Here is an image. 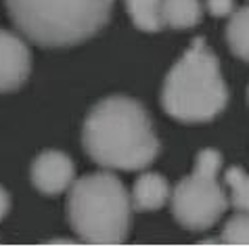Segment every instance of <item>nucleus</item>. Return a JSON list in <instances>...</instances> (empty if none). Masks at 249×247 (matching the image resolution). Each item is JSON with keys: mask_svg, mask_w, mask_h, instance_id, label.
<instances>
[{"mask_svg": "<svg viewBox=\"0 0 249 247\" xmlns=\"http://www.w3.org/2000/svg\"><path fill=\"white\" fill-rule=\"evenodd\" d=\"M32 70L27 44L15 34L0 30V92H13L23 84Z\"/></svg>", "mask_w": 249, "mask_h": 247, "instance_id": "nucleus-7", "label": "nucleus"}, {"mask_svg": "<svg viewBox=\"0 0 249 247\" xmlns=\"http://www.w3.org/2000/svg\"><path fill=\"white\" fill-rule=\"evenodd\" d=\"M247 97H249V90H247Z\"/></svg>", "mask_w": 249, "mask_h": 247, "instance_id": "nucleus-17", "label": "nucleus"}, {"mask_svg": "<svg viewBox=\"0 0 249 247\" xmlns=\"http://www.w3.org/2000/svg\"><path fill=\"white\" fill-rule=\"evenodd\" d=\"M115 0H6L17 30L46 49L92 38L109 23Z\"/></svg>", "mask_w": 249, "mask_h": 247, "instance_id": "nucleus-3", "label": "nucleus"}, {"mask_svg": "<svg viewBox=\"0 0 249 247\" xmlns=\"http://www.w3.org/2000/svg\"><path fill=\"white\" fill-rule=\"evenodd\" d=\"M51 243H53V245H57V243H59V245H73L75 241H63V239H53Z\"/></svg>", "mask_w": 249, "mask_h": 247, "instance_id": "nucleus-16", "label": "nucleus"}, {"mask_svg": "<svg viewBox=\"0 0 249 247\" xmlns=\"http://www.w3.org/2000/svg\"><path fill=\"white\" fill-rule=\"evenodd\" d=\"M226 42L239 59L249 61V6L232 13L226 25Z\"/></svg>", "mask_w": 249, "mask_h": 247, "instance_id": "nucleus-10", "label": "nucleus"}, {"mask_svg": "<svg viewBox=\"0 0 249 247\" xmlns=\"http://www.w3.org/2000/svg\"><path fill=\"white\" fill-rule=\"evenodd\" d=\"M207 11L213 17H226L234 11V0H207Z\"/></svg>", "mask_w": 249, "mask_h": 247, "instance_id": "nucleus-14", "label": "nucleus"}, {"mask_svg": "<svg viewBox=\"0 0 249 247\" xmlns=\"http://www.w3.org/2000/svg\"><path fill=\"white\" fill-rule=\"evenodd\" d=\"M32 182L44 195H61L71 187L75 163L63 151H42L32 163Z\"/></svg>", "mask_w": 249, "mask_h": 247, "instance_id": "nucleus-6", "label": "nucleus"}, {"mask_svg": "<svg viewBox=\"0 0 249 247\" xmlns=\"http://www.w3.org/2000/svg\"><path fill=\"white\" fill-rule=\"evenodd\" d=\"M126 9L138 30L159 32L163 27L161 0H126Z\"/></svg>", "mask_w": 249, "mask_h": 247, "instance_id": "nucleus-11", "label": "nucleus"}, {"mask_svg": "<svg viewBox=\"0 0 249 247\" xmlns=\"http://www.w3.org/2000/svg\"><path fill=\"white\" fill-rule=\"evenodd\" d=\"M226 103L228 88L220 61L199 36L165 75L161 105L170 118L182 124H205L222 113Z\"/></svg>", "mask_w": 249, "mask_h": 247, "instance_id": "nucleus-2", "label": "nucleus"}, {"mask_svg": "<svg viewBox=\"0 0 249 247\" xmlns=\"http://www.w3.org/2000/svg\"><path fill=\"white\" fill-rule=\"evenodd\" d=\"M88 157L107 170L136 172L159 155V139L147 109L130 97H107L92 107L82 130Z\"/></svg>", "mask_w": 249, "mask_h": 247, "instance_id": "nucleus-1", "label": "nucleus"}, {"mask_svg": "<svg viewBox=\"0 0 249 247\" xmlns=\"http://www.w3.org/2000/svg\"><path fill=\"white\" fill-rule=\"evenodd\" d=\"M220 168V151L203 149L197 155L195 170L176 184L172 193V214L184 229L205 230L216 224L226 212V193L218 182Z\"/></svg>", "mask_w": 249, "mask_h": 247, "instance_id": "nucleus-5", "label": "nucleus"}, {"mask_svg": "<svg viewBox=\"0 0 249 247\" xmlns=\"http://www.w3.org/2000/svg\"><path fill=\"white\" fill-rule=\"evenodd\" d=\"M170 195H172V189H170L168 180H165L161 174L144 172V174H141L136 178L130 203H132L134 210L151 212V210L163 208L165 201L170 199Z\"/></svg>", "mask_w": 249, "mask_h": 247, "instance_id": "nucleus-8", "label": "nucleus"}, {"mask_svg": "<svg viewBox=\"0 0 249 247\" xmlns=\"http://www.w3.org/2000/svg\"><path fill=\"white\" fill-rule=\"evenodd\" d=\"M9 208H11V197L2 187H0V220L9 214Z\"/></svg>", "mask_w": 249, "mask_h": 247, "instance_id": "nucleus-15", "label": "nucleus"}, {"mask_svg": "<svg viewBox=\"0 0 249 247\" xmlns=\"http://www.w3.org/2000/svg\"><path fill=\"white\" fill-rule=\"evenodd\" d=\"M222 243L226 245H249V214L239 212L224 224Z\"/></svg>", "mask_w": 249, "mask_h": 247, "instance_id": "nucleus-13", "label": "nucleus"}, {"mask_svg": "<svg viewBox=\"0 0 249 247\" xmlns=\"http://www.w3.org/2000/svg\"><path fill=\"white\" fill-rule=\"evenodd\" d=\"M226 184L231 187V203L234 210L249 214V174L232 166L226 170Z\"/></svg>", "mask_w": 249, "mask_h": 247, "instance_id": "nucleus-12", "label": "nucleus"}, {"mask_svg": "<svg viewBox=\"0 0 249 247\" xmlns=\"http://www.w3.org/2000/svg\"><path fill=\"white\" fill-rule=\"evenodd\" d=\"M130 195L120 178L111 172L82 176L69 187V224L86 243H122L130 230Z\"/></svg>", "mask_w": 249, "mask_h": 247, "instance_id": "nucleus-4", "label": "nucleus"}, {"mask_svg": "<svg viewBox=\"0 0 249 247\" xmlns=\"http://www.w3.org/2000/svg\"><path fill=\"white\" fill-rule=\"evenodd\" d=\"M203 17L199 0H161V21L174 30L195 27Z\"/></svg>", "mask_w": 249, "mask_h": 247, "instance_id": "nucleus-9", "label": "nucleus"}]
</instances>
